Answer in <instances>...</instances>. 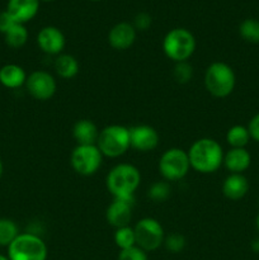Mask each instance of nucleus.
<instances>
[{"label": "nucleus", "mask_w": 259, "mask_h": 260, "mask_svg": "<svg viewBox=\"0 0 259 260\" xmlns=\"http://www.w3.org/2000/svg\"><path fill=\"white\" fill-rule=\"evenodd\" d=\"M40 9V0H8L7 12L15 22L24 24L37 15Z\"/></svg>", "instance_id": "15"}, {"label": "nucleus", "mask_w": 259, "mask_h": 260, "mask_svg": "<svg viewBox=\"0 0 259 260\" xmlns=\"http://www.w3.org/2000/svg\"><path fill=\"white\" fill-rule=\"evenodd\" d=\"M255 226H256V229H258V231H259V213L256 215V218H255Z\"/></svg>", "instance_id": "34"}, {"label": "nucleus", "mask_w": 259, "mask_h": 260, "mask_svg": "<svg viewBox=\"0 0 259 260\" xmlns=\"http://www.w3.org/2000/svg\"><path fill=\"white\" fill-rule=\"evenodd\" d=\"M118 260H147V255L146 251L135 245L132 248L123 249L119 251Z\"/></svg>", "instance_id": "29"}, {"label": "nucleus", "mask_w": 259, "mask_h": 260, "mask_svg": "<svg viewBox=\"0 0 259 260\" xmlns=\"http://www.w3.org/2000/svg\"><path fill=\"white\" fill-rule=\"evenodd\" d=\"M251 164V156L245 147L230 149L223 155V165L231 174H241Z\"/></svg>", "instance_id": "16"}, {"label": "nucleus", "mask_w": 259, "mask_h": 260, "mask_svg": "<svg viewBox=\"0 0 259 260\" xmlns=\"http://www.w3.org/2000/svg\"><path fill=\"white\" fill-rule=\"evenodd\" d=\"M99 132L95 124L89 119H80L73 127V137L78 145H96Z\"/></svg>", "instance_id": "19"}, {"label": "nucleus", "mask_w": 259, "mask_h": 260, "mask_svg": "<svg viewBox=\"0 0 259 260\" xmlns=\"http://www.w3.org/2000/svg\"><path fill=\"white\" fill-rule=\"evenodd\" d=\"M251 249H253L254 251H256V253H259V239H255V240L251 243Z\"/></svg>", "instance_id": "33"}, {"label": "nucleus", "mask_w": 259, "mask_h": 260, "mask_svg": "<svg viewBox=\"0 0 259 260\" xmlns=\"http://www.w3.org/2000/svg\"><path fill=\"white\" fill-rule=\"evenodd\" d=\"M174 79L179 84H187L192 79L193 70L192 66L185 61V62H178L174 68Z\"/></svg>", "instance_id": "27"}, {"label": "nucleus", "mask_w": 259, "mask_h": 260, "mask_svg": "<svg viewBox=\"0 0 259 260\" xmlns=\"http://www.w3.org/2000/svg\"><path fill=\"white\" fill-rule=\"evenodd\" d=\"M25 86L30 95L37 101H48L52 98L57 89L55 78L43 70L33 71L27 76Z\"/></svg>", "instance_id": "10"}, {"label": "nucleus", "mask_w": 259, "mask_h": 260, "mask_svg": "<svg viewBox=\"0 0 259 260\" xmlns=\"http://www.w3.org/2000/svg\"><path fill=\"white\" fill-rule=\"evenodd\" d=\"M249 140H250V135H249L248 127L241 126V124H235V126L230 127L226 134V141L230 145L231 149L245 147Z\"/></svg>", "instance_id": "21"}, {"label": "nucleus", "mask_w": 259, "mask_h": 260, "mask_svg": "<svg viewBox=\"0 0 259 260\" xmlns=\"http://www.w3.org/2000/svg\"><path fill=\"white\" fill-rule=\"evenodd\" d=\"M236 84V76L231 66L216 61L207 68L205 74V86L211 95L225 98L233 93Z\"/></svg>", "instance_id": "3"}, {"label": "nucleus", "mask_w": 259, "mask_h": 260, "mask_svg": "<svg viewBox=\"0 0 259 260\" xmlns=\"http://www.w3.org/2000/svg\"><path fill=\"white\" fill-rule=\"evenodd\" d=\"M103 155L96 145H78L71 152V167L78 174L89 177L98 172Z\"/></svg>", "instance_id": "9"}, {"label": "nucleus", "mask_w": 259, "mask_h": 260, "mask_svg": "<svg viewBox=\"0 0 259 260\" xmlns=\"http://www.w3.org/2000/svg\"><path fill=\"white\" fill-rule=\"evenodd\" d=\"M53 66L57 75L62 79H73L79 73V62L73 55H58Z\"/></svg>", "instance_id": "20"}, {"label": "nucleus", "mask_w": 259, "mask_h": 260, "mask_svg": "<svg viewBox=\"0 0 259 260\" xmlns=\"http://www.w3.org/2000/svg\"><path fill=\"white\" fill-rule=\"evenodd\" d=\"M241 38L249 43H259V20L254 18L244 19L239 25Z\"/></svg>", "instance_id": "23"}, {"label": "nucleus", "mask_w": 259, "mask_h": 260, "mask_svg": "<svg viewBox=\"0 0 259 260\" xmlns=\"http://www.w3.org/2000/svg\"><path fill=\"white\" fill-rule=\"evenodd\" d=\"M136 245L145 251H154L164 243V229L155 218L140 220L134 228Z\"/></svg>", "instance_id": "8"}, {"label": "nucleus", "mask_w": 259, "mask_h": 260, "mask_svg": "<svg viewBox=\"0 0 259 260\" xmlns=\"http://www.w3.org/2000/svg\"><path fill=\"white\" fill-rule=\"evenodd\" d=\"M189 157L183 149L172 147L161 155L159 160V172L165 180H180L189 172Z\"/></svg>", "instance_id": "7"}, {"label": "nucleus", "mask_w": 259, "mask_h": 260, "mask_svg": "<svg viewBox=\"0 0 259 260\" xmlns=\"http://www.w3.org/2000/svg\"><path fill=\"white\" fill-rule=\"evenodd\" d=\"M114 243L121 250L123 249L132 248L136 245V239H135V231L131 226H124V228L117 229L114 233Z\"/></svg>", "instance_id": "25"}, {"label": "nucleus", "mask_w": 259, "mask_h": 260, "mask_svg": "<svg viewBox=\"0 0 259 260\" xmlns=\"http://www.w3.org/2000/svg\"><path fill=\"white\" fill-rule=\"evenodd\" d=\"M249 182L243 174H230L222 183V193L231 201H239L246 196Z\"/></svg>", "instance_id": "17"}, {"label": "nucleus", "mask_w": 259, "mask_h": 260, "mask_svg": "<svg viewBox=\"0 0 259 260\" xmlns=\"http://www.w3.org/2000/svg\"><path fill=\"white\" fill-rule=\"evenodd\" d=\"M132 205H134V202H131V201L116 200L114 198L113 202L107 208V222L116 229L130 226L132 218Z\"/></svg>", "instance_id": "14"}, {"label": "nucleus", "mask_w": 259, "mask_h": 260, "mask_svg": "<svg viewBox=\"0 0 259 260\" xmlns=\"http://www.w3.org/2000/svg\"><path fill=\"white\" fill-rule=\"evenodd\" d=\"M152 19H151V15L149 13H139V14L135 17L134 20V27L135 29H139V30H146L149 29L150 25H151Z\"/></svg>", "instance_id": "30"}, {"label": "nucleus", "mask_w": 259, "mask_h": 260, "mask_svg": "<svg viewBox=\"0 0 259 260\" xmlns=\"http://www.w3.org/2000/svg\"><path fill=\"white\" fill-rule=\"evenodd\" d=\"M96 146L103 156H122L131 147L130 128L121 124H111V126L104 127L99 132Z\"/></svg>", "instance_id": "5"}, {"label": "nucleus", "mask_w": 259, "mask_h": 260, "mask_svg": "<svg viewBox=\"0 0 259 260\" xmlns=\"http://www.w3.org/2000/svg\"><path fill=\"white\" fill-rule=\"evenodd\" d=\"M164 243L168 250L172 251V253H179L184 249L185 239L180 234H172L167 239H164Z\"/></svg>", "instance_id": "28"}, {"label": "nucleus", "mask_w": 259, "mask_h": 260, "mask_svg": "<svg viewBox=\"0 0 259 260\" xmlns=\"http://www.w3.org/2000/svg\"><path fill=\"white\" fill-rule=\"evenodd\" d=\"M15 24H17L15 19L7 12V10L0 13V32H2L3 35H5V33H7L10 28L14 27Z\"/></svg>", "instance_id": "31"}, {"label": "nucleus", "mask_w": 259, "mask_h": 260, "mask_svg": "<svg viewBox=\"0 0 259 260\" xmlns=\"http://www.w3.org/2000/svg\"><path fill=\"white\" fill-rule=\"evenodd\" d=\"M19 230L14 221L9 218H0V246H9L17 236Z\"/></svg>", "instance_id": "24"}, {"label": "nucleus", "mask_w": 259, "mask_h": 260, "mask_svg": "<svg viewBox=\"0 0 259 260\" xmlns=\"http://www.w3.org/2000/svg\"><path fill=\"white\" fill-rule=\"evenodd\" d=\"M5 43L12 48H20L25 45L28 40V30L24 27V24L17 23L14 27L10 28L4 35Z\"/></svg>", "instance_id": "22"}, {"label": "nucleus", "mask_w": 259, "mask_h": 260, "mask_svg": "<svg viewBox=\"0 0 259 260\" xmlns=\"http://www.w3.org/2000/svg\"><path fill=\"white\" fill-rule=\"evenodd\" d=\"M27 81V74L24 69L15 63H8L0 69V84L5 88L17 89L24 85Z\"/></svg>", "instance_id": "18"}, {"label": "nucleus", "mask_w": 259, "mask_h": 260, "mask_svg": "<svg viewBox=\"0 0 259 260\" xmlns=\"http://www.w3.org/2000/svg\"><path fill=\"white\" fill-rule=\"evenodd\" d=\"M223 155L221 145L208 137L195 141L188 150L190 168L202 174H210L218 170L223 164Z\"/></svg>", "instance_id": "1"}, {"label": "nucleus", "mask_w": 259, "mask_h": 260, "mask_svg": "<svg viewBox=\"0 0 259 260\" xmlns=\"http://www.w3.org/2000/svg\"><path fill=\"white\" fill-rule=\"evenodd\" d=\"M89 2H99V0H89Z\"/></svg>", "instance_id": "38"}, {"label": "nucleus", "mask_w": 259, "mask_h": 260, "mask_svg": "<svg viewBox=\"0 0 259 260\" xmlns=\"http://www.w3.org/2000/svg\"><path fill=\"white\" fill-rule=\"evenodd\" d=\"M0 260H9V258H8V256H4V255H2V254H0Z\"/></svg>", "instance_id": "36"}, {"label": "nucleus", "mask_w": 259, "mask_h": 260, "mask_svg": "<svg viewBox=\"0 0 259 260\" xmlns=\"http://www.w3.org/2000/svg\"><path fill=\"white\" fill-rule=\"evenodd\" d=\"M8 258L9 260H46L47 246L36 234H19L8 246Z\"/></svg>", "instance_id": "6"}, {"label": "nucleus", "mask_w": 259, "mask_h": 260, "mask_svg": "<svg viewBox=\"0 0 259 260\" xmlns=\"http://www.w3.org/2000/svg\"><path fill=\"white\" fill-rule=\"evenodd\" d=\"M41 2V0H40ZM42 2H52V0H42Z\"/></svg>", "instance_id": "37"}, {"label": "nucleus", "mask_w": 259, "mask_h": 260, "mask_svg": "<svg viewBox=\"0 0 259 260\" xmlns=\"http://www.w3.org/2000/svg\"><path fill=\"white\" fill-rule=\"evenodd\" d=\"M141 182L139 169L131 164H118L107 175V188L116 200L134 202L135 192Z\"/></svg>", "instance_id": "2"}, {"label": "nucleus", "mask_w": 259, "mask_h": 260, "mask_svg": "<svg viewBox=\"0 0 259 260\" xmlns=\"http://www.w3.org/2000/svg\"><path fill=\"white\" fill-rule=\"evenodd\" d=\"M37 43L41 50L47 55H60L65 48V36L53 25L43 27L37 35Z\"/></svg>", "instance_id": "12"}, {"label": "nucleus", "mask_w": 259, "mask_h": 260, "mask_svg": "<svg viewBox=\"0 0 259 260\" xmlns=\"http://www.w3.org/2000/svg\"><path fill=\"white\" fill-rule=\"evenodd\" d=\"M136 40V29L128 22H119L111 28L108 33V42L114 50L123 51L131 47Z\"/></svg>", "instance_id": "13"}, {"label": "nucleus", "mask_w": 259, "mask_h": 260, "mask_svg": "<svg viewBox=\"0 0 259 260\" xmlns=\"http://www.w3.org/2000/svg\"><path fill=\"white\" fill-rule=\"evenodd\" d=\"M248 131L250 135V139L254 141L259 142V113H256L253 118L250 119L248 124Z\"/></svg>", "instance_id": "32"}, {"label": "nucleus", "mask_w": 259, "mask_h": 260, "mask_svg": "<svg viewBox=\"0 0 259 260\" xmlns=\"http://www.w3.org/2000/svg\"><path fill=\"white\" fill-rule=\"evenodd\" d=\"M152 201L156 202H163L170 196V185L167 182H157L150 187L149 193H147Z\"/></svg>", "instance_id": "26"}, {"label": "nucleus", "mask_w": 259, "mask_h": 260, "mask_svg": "<svg viewBox=\"0 0 259 260\" xmlns=\"http://www.w3.org/2000/svg\"><path fill=\"white\" fill-rule=\"evenodd\" d=\"M3 172H4V167H3V162L2 160H0V177L3 175Z\"/></svg>", "instance_id": "35"}, {"label": "nucleus", "mask_w": 259, "mask_h": 260, "mask_svg": "<svg viewBox=\"0 0 259 260\" xmlns=\"http://www.w3.org/2000/svg\"><path fill=\"white\" fill-rule=\"evenodd\" d=\"M130 142L132 149L137 151H151L159 144V134L154 127L139 124L130 128Z\"/></svg>", "instance_id": "11"}, {"label": "nucleus", "mask_w": 259, "mask_h": 260, "mask_svg": "<svg viewBox=\"0 0 259 260\" xmlns=\"http://www.w3.org/2000/svg\"><path fill=\"white\" fill-rule=\"evenodd\" d=\"M163 50L168 58L175 62H185L196 50V38L185 28H174L165 35Z\"/></svg>", "instance_id": "4"}]
</instances>
